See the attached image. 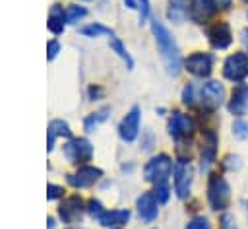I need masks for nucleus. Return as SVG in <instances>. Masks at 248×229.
Returning a JSON list of instances; mask_svg holds the SVG:
<instances>
[{"label":"nucleus","mask_w":248,"mask_h":229,"mask_svg":"<svg viewBox=\"0 0 248 229\" xmlns=\"http://www.w3.org/2000/svg\"><path fill=\"white\" fill-rule=\"evenodd\" d=\"M169 19L174 23H182L188 16V0H169Z\"/></svg>","instance_id":"nucleus-20"},{"label":"nucleus","mask_w":248,"mask_h":229,"mask_svg":"<svg viewBox=\"0 0 248 229\" xmlns=\"http://www.w3.org/2000/svg\"><path fill=\"white\" fill-rule=\"evenodd\" d=\"M172 173V159L167 153H157L153 155L145 167H143V179L151 184H159V182H167L169 177Z\"/></svg>","instance_id":"nucleus-3"},{"label":"nucleus","mask_w":248,"mask_h":229,"mask_svg":"<svg viewBox=\"0 0 248 229\" xmlns=\"http://www.w3.org/2000/svg\"><path fill=\"white\" fill-rule=\"evenodd\" d=\"M87 16V10L83 6H78V4H72L68 10H66V23H76L79 19H83Z\"/></svg>","instance_id":"nucleus-25"},{"label":"nucleus","mask_w":248,"mask_h":229,"mask_svg":"<svg viewBox=\"0 0 248 229\" xmlns=\"http://www.w3.org/2000/svg\"><path fill=\"white\" fill-rule=\"evenodd\" d=\"M64 23H66V12L60 4H54L48 12V21H46V27L54 33V35H60L64 31Z\"/></svg>","instance_id":"nucleus-19"},{"label":"nucleus","mask_w":248,"mask_h":229,"mask_svg":"<svg viewBox=\"0 0 248 229\" xmlns=\"http://www.w3.org/2000/svg\"><path fill=\"white\" fill-rule=\"evenodd\" d=\"M108 47H110V49H112V50H114V52H116V54H118V56H120V58H122V60L126 62V66H128L130 70L134 68V60H132L130 52L126 50V47H124V45H122V43H120V41H118L116 37L108 39Z\"/></svg>","instance_id":"nucleus-22"},{"label":"nucleus","mask_w":248,"mask_h":229,"mask_svg":"<svg viewBox=\"0 0 248 229\" xmlns=\"http://www.w3.org/2000/svg\"><path fill=\"white\" fill-rule=\"evenodd\" d=\"M101 120H99V116H97V113H91L85 120H83V126H85V130L87 132H95V128H97V124H99Z\"/></svg>","instance_id":"nucleus-33"},{"label":"nucleus","mask_w":248,"mask_h":229,"mask_svg":"<svg viewBox=\"0 0 248 229\" xmlns=\"http://www.w3.org/2000/svg\"><path fill=\"white\" fill-rule=\"evenodd\" d=\"M151 31H153L157 49H159V52H161V56L165 60V66H167L169 76H178L184 62L180 58V52H178V47L174 43V37L169 33V29L157 17L151 19Z\"/></svg>","instance_id":"nucleus-1"},{"label":"nucleus","mask_w":248,"mask_h":229,"mask_svg":"<svg viewBox=\"0 0 248 229\" xmlns=\"http://www.w3.org/2000/svg\"><path fill=\"white\" fill-rule=\"evenodd\" d=\"M124 4H126V8H130V10H136V8H138L136 0H124Z\"/></svg>","instance_id":"nucleus-41"},{"label":"nucleus","mask_w":248,"mask_h":229,"mask_svg":"<svg viewBox=\"0 0 248 229\" xmlns=\"http://www.w3.org/2000/svg\"><path fill=\"white\" fill-rule=\"evenodd\" d=\"M242 2H244V4H246V6H248V0H242Z\"/></svg>","instance_id":"nucleus-43"},{"label":"nucleus","mask_w":248,"mask_h":229,"mask_svg":"<svg viewBox=\"0 0 248 229\" xmlns=\"http://www.w3.org/2000/svg\"><path fill=\"white\" fill-rule=\"evenodd\" d=\"M81 2H89V0H81Z\"/></svg>","instance_id":"nucleus-44"},{"label":"nucleus","mask_w":248,"mask_h":229,"mask_svg":"<svg viewBox=\"0 0 248 229\" xmlns=\"http://www.w3.org/2000/svg\"><path fill=\"white\" fill-rule=\"evenodd\" d=\"M54 140H56V136L48 130V132H46V149H48V151H52V147H54Z\"/></svg>","instance_id":"nucleus-39"},{"label":"nucleus","mask_w":248,"mask_h":229,"mask_svg":"<svg viewBox=\"0 0 248 229\" xmlns=\"http://www.w3.org/2000/svg\"><path fill=\"white\" fill-rule=\"evenodd\" d=\"M64 194V188L62 186H58V184H48L46 186V198L48 200H56V198H60Z\"/></svg>","instance_id":"nucleus-34"},{"label":"nucleus","mask_w":248,"mask_h":229,"mask_svg":"<svg viewBox=\"0 0 248 229\" xmlns=\"http://www.w3.org/2000/svg\"><path fill=\"white\" fill-rule=\"evenodd\" d=\"M153 196H155L157 204H167V202H169V196H170V188H169V184H167V182H159V184H155V188H153Z\"/></svg>","instance_id":"nucleus-26"},{"label":"nucleus","mask_w":248,"mask_h":229,"mask_svg":"<svg viewBox=\"0 0 248 229\" xmlns=\"http://www.w3.org/2000/svg\"><path fill=\"white\" fill-rule=\"evenodd\" d=\"M140 120H141V111L136 105V107H132L128 111V114L118 124V134H120V138L124 142H134L138 138V134H140Z\"/></svg>","instance_id":"nucleus-14"},{"label":"nucleus","mask_w":248,"mask_h":229,"mask_svg":"<svg viewBox=\"0 0 248 229\" xmlns=\"http://www.w3.org/2000/svg\"><path fill=\"white\" fill-rule=\"evenodd\" d=\"M213 2H215V6H217L219 10H229L231 4H232V0H213Z\"/></svg>","instance_id":"nucleus-40"},{"label":"nucleus","mask_w":248,"mask_h":229,"mask_svg":"<svg viewBox=\"0 0 248 229\" xmlns=\"http://www.w3.org/2000/svg\"><path fill=\"white\" fill-rule=\"evenodd\" d=\"M101 177H103V171L99 167L81 165L74 175H68V182L74 188H87V186H93Z\"/></svg>","instance_id":"nucleus-15"},{"label":"nucleus","mask_w":248,"mask_h":229,"mask_svg":"<svg viewBox=\"0 0 248 229\" xmlns=\"http://www.w3.org/2000/svg\"><path fill=\"white\" fill-rule=\"evenodd\" d=\"M223 78L232 83H242L248 78V54L246 52H232L223 62Z\"/></svg>","instance_id":"nucleus-6"},{"label":"nucleus","mask_w":248,"mask_h":229,"mask_svg":"<svg viewBox=\"0 0 248 229\" xmlns=\"http://www.w3.org/2000/svg\"><path fill=\"white\" fill-rule=\"evenodd\" d=\"M240 43H242L244 52L248 54V27H246V29H242V33H240Z\"/></svg>","instance_id":"nucleus-38"},{"label":"nucleus","mask_w":248,"mask_h":229,"mask_svg":"<svg viewBox=\"0 0 248 229\" xmlns=\"http://www.w3.org/2000/svg\"><path fill=\"white\" fill-rule=\"evenodd\" d=\"M240 155H234V153H229V155H225L223 157V161H221V167L225 169V171H236V169H240Z\"/></svg>","instance_id":"nucleus-28"},{"label":"nucleus","mask_w":248,"mask_h":229,"mask_svg":"<svg viewBox=\"0 0 248 229\" xmlns=\"http://www.w3.org/2000/svg\"><path fill=\"white\" fill-rule=\"evenodd\" d=\"M190 184H192V165L190 157H180L174 163V192L180 200L190 196Z\"/></svg>","instance_id":"nucleus-9"},{"label":"nucleus","mask_w":248,"mask_h":229,"mask_svg":"<svg viewBox=\"0 0 248 229\" xmlns=\"http://www.w3.org/2000/svg\"><path fill=\"white\" fill-rule=\"evenodd\" d=\"M48 130H50L54 136H64V138H70V136H72V130H70L68 122H64V120H60V118L50 120Z\"/></svg>","instance_id":"nucleus-24"},{"label":"nucleus","mask_w":248,"mask_h":229,"mask_svg":"<svg viewBox=\"0 0 248 229\" xmlns=\"http://www.w3.org/2000/svg\"><path fill=\"white\" fill-rule=\"evenodd\" d=\"M110 229H118V227H110Z\"/></svg>","instance_id":"nucleus-45"},{"label":"nucleus","mask_w":248,"mask_h":229,"mask_svg":"<svg viewBox=\"0 0 248 229\" xmlns=\"http://www.w3.org/2000/svg\"><path fill=\"white\" fill-rule=\"evenodd\" d=\"M157 200L153 196V192H143L141 196H138L136 200V208H138V215L143 223H151L157 219L159 215V208H157Z\"/></svg>","instance_id":"nucleus-17"},{"label":"nucleus","mask_w":248,"mask_h":229,"mask_svg":"<svg viewBox=\"0 0 248 229\" xmlns=\"http://www.w3.org/2000/svg\"><path fill=\"white\" fill-rule=\"evenodd\" d=\"M207 202L213 212H225L231 204V186L223 175L211 173L207 179Z\"/></svg>","instance_id":"nucleus-2"},{"label":"nucleus","mask_w":248,"mask_h":229,"mask_svg":"<svg viewBox=\"0 0 248 229\" xmlns=\"http://www.w3.org/2000/svg\"><path fill=\"white\" fill-rule=\"evenodd\" d=\"M138 10H140V21L143 23L149 17V0H138Z\"/></svg>","instance_id":"nucleus-35"},{"label":"nucleus","mask_w":248,"mask_h":229,"mask_svg":"<svg viewBox=\"0 0 248 229\" xmlns=\"http://www.w3.org/2000/svg\"><path fill=\"white\" fill-rule=\"evenodd\" d=\"M128 219H130V212L128 210H110V212H105L97 221L103 227L110 229V227H120L124 223H128Z\"/></svg>","instance_id":"nucleus-18"},{"label":"nucleus","mask_w":248,"mask_h":229,"mask_svg":"<svg viewBox=\"0 0 248 229\" xmlns=\"http://www.w3.org/2000/svg\"><path fill=\"white\" fill-rule=\"evenodd\" d=\"M58 52H60V43H58L56 39H50V41L46 43V58H48V60H54V58L58 56Z\"/></svg>","instance_id":"nucleus-32"},{"label":"nucleus","mask_w":248,"mask_h":229,"mask_svg":"<svg viewBox=\"0 0 248 229\" xmlns=\"http://www.w3.org/2000/svg\"><path fill=\"white\" fill-rule=\"evenodd\" d=\"M62 155L70 163H87L93 157V146L87 138H72L70 142L64 144Z\"/></svg>","instance_id":"nucleus-8"},{"label":"nucleus","mask_w":248,"mask_h":229,"mask_svg":"<svg viewBox=\"0 0 248 229\" xmlns=\"http://www.w3.org/2000/svg\"><path fill=\"white\" fill-rule=\"evenodd\" d=\"M70 229H72V227H70Z\"/></svg>","instance_id":"nucleus-46"},{"label":"nucleus","mask_w":248,"mask_h":229,"mask_svg":"<svg viewBox=\"0 0 248 229\" xmlns=\"http://www.w3.org/2000/svg\"><path fill=\"white\" fill-rule=\"evenodd\" d=\"M246 208H248V206H246Z\"/></svg>","instance_id":"nucleus-47"},{"label":"nucleus","mask_w":248,"mask_h":229,"mask_svg":"<svg viewBox=\"0 0 248 229\" xmlns=\"http://www.w3.org/2000/svg\"><path fill=\"white\" fill-rule=\"evenodd\" d=\"M223 99H225V87H223V83H219L215 80H207L198 89V101H200L202 111H205V113H215L221 107Z\"/></svg>","instance_id":"nucleus-4"},{"label":"nucleus","mask_w":248,"mask_h":229,"mask_svg":"<svg viewBox=\"0 0 248 229\" xmlns=\"http://www.w3.org/2000/svg\"><path fill=\"white\" fill-rule=\"evenodd\" d=\"M217 12H219V8L215 6L213 0H190V4H188V17L198 25L209 23V19Z\"/></svg>","instance_id":"nucleus-12"},{"label":"nucleus","mask_w":248,"mask_h":229,"mask_svg":"<svg viewBox=\"0 0 248 229\" xmlns=\"http://www.w3.org/2000/svg\"><path fill=\"white\" fill-rule=\"evenodd\" d=\"M227 109L232 116H244L248 113V83H234L231 97L227 101Z\"/></svg>","instance_id":"nucleus-13"},{"label":"nucleus","mask_w":248,"mask_h":229,"mask_svg":"<svg viewBox=\"0 0 248 229\" xmlns=\"http://www.w3.org/2000/svg\"><path fill=\"white\" fill-rule=\"evenodd\" d=\"M167 130L170 134V138L174 140H188L194 130H196V124H194V118L190 114H184V113H172L169 122H167Z\"/></svg>","instance_id":"nucleus-10"},{"label":"nucleus","mask_w":248,"mask_h":229,"mask_svg":"<svg viewBox=\"0 0 248 229\" xmlns=\"http://www.w3.org/2000/svg\"><path fill=\"white\" fill-rule=\"evenodd\" d=\"M153 229H155V227H153Z\"/></svg>","instance_id":"nucleus-48"},{"label":"nucleus","mask_w":248,"mask_h":229,"mask_svg":"<svg viewBox=\"0 0 248 229\" xmlns=\"http://www.w3.org/2000/svg\"><path fill=\"white\" fill-rule=\"evenodd\" d=\"M219 229H236V221H234V215L231 213H221L219 217Z\"/></svg>","instance_id":"nucleus-31"},{"label":"nucleus","mask_w":248,"mask_h":229,"mask_svg":"<svg viewBox=\"0 0 248 229\" xmlns=\"http://www.w3.org/2000/svg\"><path fill=\"white\" fill-rule=\"evenodd\" d=\"M54 225H56V223H54V217H48V219H46V229H54Z\"/></svg>","instance_id":"nucleus-42"},{"label":"nucleus","mask_w":248,"mask_h":229,"mask_svg":"<svg viewBox=\"0 0 248 229\" xmlns=\"http://www.w3.org/2000/svg\"><path fill=\"white\" fill-rule=\"evenodd\" d=\"M87 208L83 206V200L79 196H70L66 198L60 206H58V217L64 221V223H76L81 219L83 212Z\"/></svg>","instance_id":"nucleus-16"},{"label":"nucleus","mask_w":248,"mask_h":229,"mask_svg":"<svg viewBox=\"0 0 248 229\" xmlns=\"http://www.w3.org/2000/svg\"><path fill=\"white\" fill-rule=\"evenodd\" d=\"M213 66H215V56L211 52L196 50L184 58V70L200 80H207L213 72Z\"/></svg>","instance_id":"nucleus-5"},{"label":"nucleus","mask_w":248,"mask_h":229,"mask_svg":"<svg viewBox=\"0 0 248 229\" xmlns=\"http://www.w3.org/2000/svg\"><path fill=\"white\" fill-rule=\"evenodd\" d=\"M184 229H211V223H209V219L205 215H196L186 223Z\"/></svg>","instance_id":"nucleus-29"},{"label":"nucleus","mask_w":248,"mask_h":229,"mask_svg":"<svg viewBox=\"0 0 248 229\" xmlns=\"http://www.w3.org/2000/svg\"><path fill=\"white\" fill-rule=\"evenodd\" d=\"M87 213H89L93 219H99V217L105 213L103 204H101L99 200H95V198H93V200H89V202H87Z\"/></svg>","instance_id":"nucleus-30"},{"label":"nucleus","mask_w":248,"mask_h":229,"mask_svg":"<svg viewBox=\"0 0 248 229\" xmlns=\"http://www.w3.org/2000/svg\"><path fill=\"white\" fill-rule=\"evenodd\" d=\"M87 93H89V99H91V101H97V99H101V97L105 95L103 87H99V85H91V87L87 89Z\"/></svg>","instance_id":"nucleus-36"},{"label":"nucleus","mask_w":248,"mask_h":229,"mask_svg":"<svg viewBox=\"0 0 248 229\" xmlns=\"http://www.w3.org/2000/svg\"><path fill=\"white\" fill-rule=\"evenodd\" d=\"M79 31H81V35H85V37H101V35H107V37H110V39L114 37V31H112L110 27L103 25V23H89V25L81 27Z\"/></svg>","instance_id":"nucleus-21"},{"label":"nucleus","mask_w":248,"mask_h":229,"mask_svg":"<svg viewBox=\"0 0 248 229\" xmlns=\"http://www.w3.org/2000/svg\"><path fill=\"white\" fill-rule=\"evenodd\" d=\"M182 103L186 105V107H196L198 105V89H196V85L190 82V83H186L184 87H182Z\"/></svg>","instance_id":"nucleus-23"},{"label":"nucleus","mask_w":248,"mask_h":229,"mask_svg":"<svg viewBox=\"0 0 248 229\" xmlns=\"http://www.w3.org/2000/svg\"><path fill=\"white\" fill-rule=\"evenodd\" d=\"M217 132L211 128H203L202 130V149H200V171L202 173H209L211 165L215 163L217 157Z\"/></svg>","instance_id":"nucleus-7"},{"label":"nucleus","mask_w":248,"mask_h":229,"mask_svg":"<svg viewBox=\"0 0 248 229\" xmlns=\"http://www.w3.org/2000/svg\"><path fill=\"white\" fill-rule=\"evenodd\" d=\"M205 35H207V41L209 45L215 49V50H225L231 47L232 43V31H231V25L223 19L219 21H213L207 29H205Z\"/></svg>","instance_id":"nucleus-11"},{"label":"nucleus","mask_w":248,"mask_h":229,"mask_svg":"<svg viewBox=\"0 0 248 229\" xmlns=\"http://www.w3.org/2000/svg\"><path fill=\"white\" fill-rule=\"evenodd\" d=\"M232 134H234V138H238V140H246V138H248V122H246L244 118H236V120L232 122Z\"/></svg>","instance_id":"nucleus-27"},{"label":"nucleus","mask_w":248,"mask_h":229,"mask_svg":"<svg viewBox=\"0 0 248 229\" xmlns=\"http://www.w3.org/2000/svg\"><path fill=\"white\" fill-rule=\"evenodd\" d=\"M141 146H143V149H151V146H153V134L151 132H145V140L141 138Z\"/></svg>","instance_id":"nucleus-37"}]
</instances>
